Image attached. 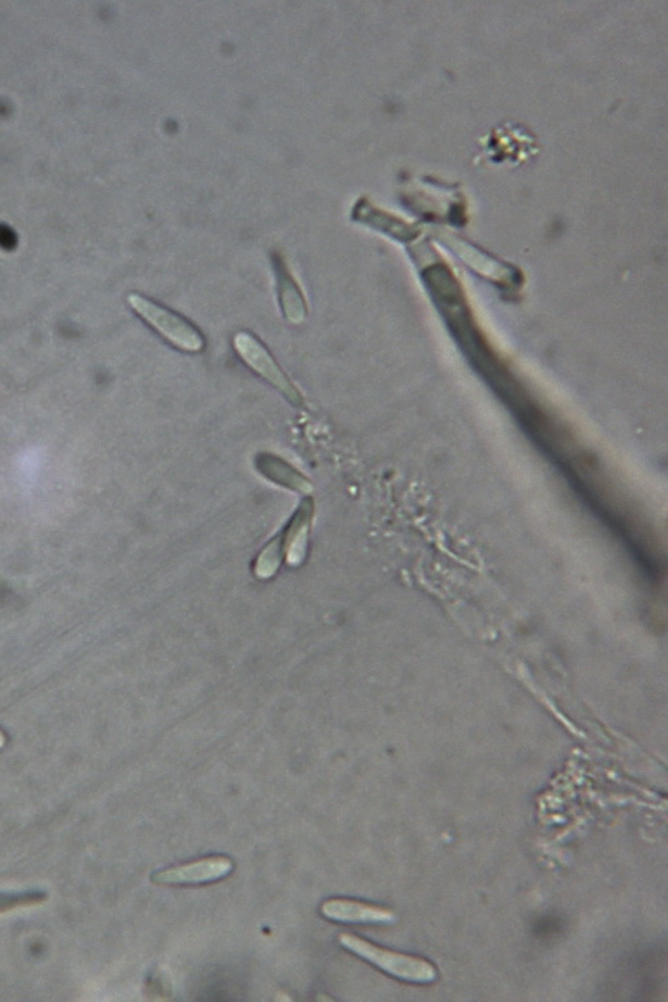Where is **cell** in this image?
I'll use <instances>...</instances> for the list:
<instances>
[{"instance_id": "obj_7", "label": "cell", "mask_w": 668, "mask_h": 1002, "mask_svg": "<svg viewBox=\"0 0 668 1002\" xmlns=\"http://www.w3.org/2000/svg\"><path fill=\"white\" fill-rule=\"evenodd\" d=\"M259 469L267 479L276 481L277 485L294 488L302 492H307L312 489L310 481L304 476L300 475L298 471H294L287 463H283L282 460L273 458L270 454H265L263 459H259Z\"/></svg>"}, {"instance_id": "obj_5", "label": "cell", "mask_w": 668, "mask_h": 1002, "mask_svg": "<svg viewBox=\"0 0 668 1002\" xmlns=\"http://www.w3.org/2000/svg\"><path fill=\"white\" fill-rule=\"evenodd\" d=\"M323 916L344 924H392L396 914L389 909L351 900H329L322 905Z\"/></svg>"}, {"instance_id": "obj_9", "label": "cell", "mask_w": 668, "mask_h": 1002, "mask_svg": "<svg viewBox=\"0 0 668 1002\" xmlns=\"http://www.w3.org/2000/svg\"><path fill=\"white\" fill-rule=\"evenodd\" d=\"M5 744V737L2 731H0V749H3Z\"/></svg>"}, {"instance_id": "obj_8", "label": "cell", "mask_w": 668, "mask_h": 1002, "mask_svg": "<svg viewBox=\"0 0 668 1002\" xmlns=\"http://www.w3.org/2000/svg\"><path fill=\"white\" fill-rule=\"evenodd\" d=\"M42 900L43 894L37 893V891H28V893L20 894H2L0 895V912L9 911V909H13L14 906L37 904V902Z\"/></svg>"}, {"instance_id": "obj_1", "label": "cell", "mask_w": 668, "mask_h": 1002, "mask_svg": "<svg viewBox=\"0 0 668 1002\" xmlns=\"http://www.w3.org/2000/svg\"><path fill=\"white\" fill-rule=\"evenodd\" d=\"M339 941L348 951L369 961V963L376 965L377 968L387 972L388 975L400 978V980L428 984L438 978V970H436L434 966L428 963L427 960L388 951V949L374 945V943L353 935L342 934L339 937Z\"/></svg>"}, {"instance_id": "obj_2", "label": "cell", "mask_w": 668, "mask_h": 1002, "mask_svg": "<svg viewBox=\"0 0 668 1002\" xmlns=\"http://www.w3.org/2000/svg\"><path fill=\"white\" fill-rule=\"evenodd\" d=\"M127 302L139 317L179 351L197 353L205 347V339L200 330L177 313L136 293L127 297Z\"/></svg>"}, {"instance_id": "obj_3", "label": "cell", "mask_w": 668, "mask_h": 1002, "mask_svg": "<svg viewBox=\"0 0 668 1002\" xmlns=\"http://www.w3.org/2000/svg\"><path fill=\"white\" fill-rule=\"evenodd\" d=\"M234 347L238 356L241 358L249 368L259 373L260 377L275 387L289 400L293 405H302L304 398L294 384L289 380L275 359L270 356L267 349L254 336L240 331L235 336Z\"/></svg>"}, {"instance_id": "obj_4", "label": "cell", "mask_w": 668, "mask_h": 1002, "mask_svg": "<svg viewBox=\"0 0 668 1002\" xmlns=\"http://www.w3.org/2000/svg\"><path fill=\"white\" fill-rule=\"evenodd\" d=\"M234 871V862L226 857H209L190 864L171 867L153 874L159 885H186L217 881Z\"/></svg>"}, {"instance_id": "obj_6", "label": "cell", "mask_w": 668, "mask_h": 1002, "mask_svg": "<svg viewBox=\"0 0 668 1002\" xmlns=\"http://www.w3.org/2000/svg\"><path fill=\"white\" fill-rule=\"evenodd\" d=\"M313 512H315V506H313L312 499L302 501L298 514L290 521L288 528L272 540L273 546L281 553V556L282 553H287L288 563L293 564V566H298L305 555Z\"/></svg>"}]
</instances>
